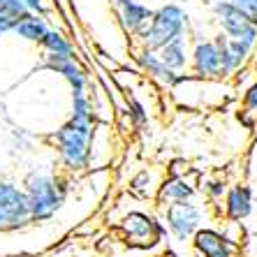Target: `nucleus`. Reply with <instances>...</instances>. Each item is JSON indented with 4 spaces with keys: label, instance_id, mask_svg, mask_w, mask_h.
I'll use <instances>...</instances> for the list:
<instances>
[{
    "label": "nucleus",
    "instance_id": "f257e3e1",
    "mask_svg": "<svg viewBox=\"0 0 257 257\" xmlns=\"http://www.w3.org/2000/svg\"><path fill=\"white\" fill-rule=\"evenodd\" d=\"M21 186L28 197L30 222H49L63 209L67 190H70V181L51 169L35 167L26 174Z\"/></svg>",
    "mask_w": 257,
    "mask_h": 257
},
{
    "label": "nucleus",
    "instance_id": "f03ea898",
    "mask_svg": "<svg viewBox=\"0 0 257 257\" xmlns=\"http://www.w3.org/2000/svg\"><path fill=\"white\" fill-rule=\"evenodd\" d=\"M93 130L95 125L77 123L67 118L56 130H51L49 142L54 146L58 165L65 174H81L90 169V144H93Z\"/></svg>",
    "mask_w": 257,
    "mask_h": 257
},
{
    "label": "nucleus",
    "instance_id": "7ed1b4c3",
    "mask_svg": "<svg viewBox=\"0 0 257 257\" xmlns=\"http://www.w3.org/2000/svg\"><path fill=\"white\" fill-rule=\"evenodd\" d=\"M190 33V14L186 7L176 5V3H167L153 10L149 26L139 33L137 42L142 49H153L160 51L165 44H169L176 37H183Z\"/></svg>",
    "mask_w": 257,
    "mask_h": 257
},
{
    "label": "nucleus",
    "instance_id": "20e7f679",
    "mask_svg": "<svg viewBox=\"0 0 257 257\" xmlns=\"http://www.w3.org/2000/svg\"><path fill=\"white\" fill-rule=\"evenodd\" d=\"M160 220L167 227V236L176 245L190 243L199 227H204L211 220V204H204L199 199H190V202H176L160 206Z\"/></svg>",
    "mask_w": 257,
    "mask_h": 257
},
{
    "label": "nucleus",
    "instance_id": "39448f33",
    "mask_svg": "<svg viewBox=\"0 0 257 257\" xmlns=\"http://www.w3.org/2000/svg\"><path fill=\"white\" fill-rule=\"evenodd\" d=\"M120 236L132 248H153L167 236V227L162 225L160 215L144 209H127L116 222Z\"/></svg>",
    "mask_w": 257,
    "mask_h": 257
},
{
    "label": "nucleus",
    "instance_id": "423d86ee",
    "mask_svg": "<svg viewBox=\"0 0 257 257\" xmlns=\"http://www.w3.org/2000/svg\"><path fill=\"white\" fill-rule=\"evenodd\" d=\"M0 220L5 232L26 229L30 225L28 197L21 183L10 179H0Z\"/></svg>",
    "mask_w": 257,
    "mask_h": 257
},
{
    "label": "nucleus",
    "instance_id": "0eeeda50",
    "mask_svg": "<svg viewBox=\"0 0 257 257\" xmlns=\"http://www.w3.org/2000/svg\"><path fill=\"white\" fill-rule=\"evenodd\" d=\"M211 12H213V21L218 26V30L225 37L257 49V26L250 24L229 0H215Z\"/></svg>",
    "mask_w": 257,
    "mask_h": 257
},
{
    "label": "nucleus",
    "instance_id": "6e6552de",
    "mask_svg": "<svg viewBox=\"0 0 257 257\" xmlns=\"http://www.w3.org/2000/svg\"><path fill=\"white\" fill-rule=\"evenodd\" d=\"M192 77L197 79H215V81H227L222 74V58L220 49L213 42V37H202L195 40L190 49V67Z\"/></svg>",
    "mask_w": 257,
    "mask_h": 257
},
{
    "label": "nucleus",
    "instance_id": "1a4fd4ad",
    "mask_svg": "<svg viewBox=\"0 0 257 257\" xmlns=\"http://www.w3.org/2000/svg\"><path fill=\"white\" fill-rule=\"evenodd\" d=\"M190 243L199 257H239L241 250L239 241L229 239L220 227H211V225L199 227Z\"/></svg>",
    "mask_w": 257,
    "mask_h": 257
},
{
    "label": "nucleus",
    "instance_id": "9d476101",
    "mask_svg": "<svg viewBox=\"0 0 257 257\" xmlns=\"http://www.w3.org/2000/svg\"><path fill=\"white\" fill-rule=\"evenodd\" d=\"M199 174L192 169L190 174H181V176H165V181L160 183L158 190L156 204L158 206H167V204H176V202H190V199H199L202 192L197 186Z\"/></svg>",
    "mask_w": 257,
    "mask_h": 257
},
{
    "label": "nucleus",
    "instance_id": "9b49d317",
    "mask_svg": "<svg viewBox=\"0 0 257 257\" xmlns=\"http://www.w3.org/2000/svg\"><path fill=\"white\" fill-rule=\"evenodd\" d=\"M255 211V192L248 183H232L227 186V192L220 204V215L229 222H243L248 220Z\"/></svg>",
    "mask_w": 257,
    "mask_h": 257
},
{
    "label": "nucleus",
    "instance_id": "f8f14e48",
    "mask_svg": "<svg viewBox=\"0 0 257 257\" xmlns=\"http://www.w3.org/2000/svg\"><path fill=\"white\" fill-rule=\"evenodd\" d=\"M111 7H114V14L120 30L125 35L135 37V40L149 26L151 17H153V10L144 0H111Z\"/></svg>",
    "mask_w": 257,
    "mask_h": 257
},
{
    "label": "nucleus",
    "instance_id": "ddd939ff",
    "mask_svg": "<svg viewBox=\"0 0 257 257\" xmlns=\"http://www.w3.org/2000/svg\"><path fill=\"white\" fill-rule=\"evenodd\" d=\"M213 42L218 44V49H220V58H222V74H225V79H232L234 74L239 70H243V67H248L252 63V56H255V49L248 47V44L243 42H236V40H229V37H225L218 30V33H213Z\"/></svg>",
    "mask_w": 257,
    "mask_h": 257
},
{
    "label": "nucleus",
    "instance_id": "4468645a",
    "mask_svg": "<svg viewBox=\"0 0 257 257\" xmlns=\"http://www.w3.org/2000/svg\"><path fill=\"white\" fill-rule=\"evenodd\" d=\"M42 67L49 72H54V74H58L60 79H65L72 90H88V86H90L88 70L81 65V60H79L77 56H74V58H65V56L44 54Z\"/></svg>",
    "mask_w": 257,
    "mask_h": 257
},
{
    "label": "nucleus",
    "instance_id": "2eb2a0df",
    "mask_svg": "<svg viewBox=\"0 0 257 257\" xmlns=\"http://www.w3.org/2000/svg\"><path fill=\"white\" fill-rule=\"evenodd\" d=\"M135 60H137V67L142 72L144 77H149V81L158 86L162 90H172L174 84H176V79H179V72L169 70L165 63H162L160 54L153 51V49H137V54H135Z\"/></svg>",
    "mask_w": 257,
    "mask_h": 257
},
{
    "label": "nucleus",
    "instance_id": "dca6fc26",
    "mask_svg": "<svg viewBox=\"0 0 257 257\" xmlns=\"http://www.w3.org/2000/svg\"><path fill=\"white\" fill-rule=\"evenodd\" d=\"M167 176V169L158 167V165H151V167H142L130 176L127 181V192L137 199H151L156 202L158 190H160V183Z\"/></svg>",
    "mask_w": 257,
    "mask_h": 257
},
{
    "label": "nucleus",
    "instance_id": "f3484780",
    "mask_svg": "<svg viewBox=\"0 0 257 257\" xmlns=\"http://www.w3.org/2000/svg\"><path fill=\"white\" fill-rule=\"evenodd\" d=\"M190 37L183 35V37H176V40H172L169 44H165V47L158 51L162 58V63L169 67V70L174 72H188V67H190Z\"/></svg>",
    "mask_w": 257,
    "mask_h": 257
},
{
    "label": "nucleus",
    "instance_id": "a211bd4d",
    "mask_svg": "<svg viewBox=\"0 0 257 257\" xmlns=\"http://www.w3.org/2000/svg\"><path fill=\"white\" fill-rule=\"evenodd\" d=\"M51 24L47 21V17H40V14H33V12H26L24 17L17 21L14 26L12 35L24 40V42H30V44H40L42 37L49 33Z\"/></svg>",
    "mask_w": 257,
    "mask_h": 257
},
{
    "label": "nucleus",
    "instance_id": "6ab92c4d",
    "mask_svg": "<svg viewBox=\"0 0 257 257\" xmlns=\"http://www.w3.org/2000/svg\"><path fill=\"white\" fill-rule=\"evenodd\" d=\"M37 47L42 49L44 54L49 56H65V58H74L77 56V49H74V42H72L70 37L58 28H49V33L42 37V42L37 44Z\"/></svg>",
    "mask_w": 257,
    "mask_h": 257
},
{
    "label": "nucleus",
    "instance_id": "aec40b11",
    "mask_svg": "<svg viewBox=\"0 0 257 257\" xmlns=\"http://www.w3.org/2000/svg\"><path fill=\"white\" fill-rule=\"evenodd\" d=\"M239 102H241V107H239L236 118H239L248 130H255V125H257V77L241 90Z\"/></svg>",
    "mask_w": 257,
    "mask_h": 257
},
{
    "label": "nucleus",
    "instance_id": "412c9836",
    "mask_svg": "<svg viewBox=\"0 0 257 257\" xmlns=\"http://www.w3.org/2000/svg\"><path fill=\"white\" fill-rule=\"evenodd\" d=\"M123 114L127 116V120H130V125L135 127L137 132H144L146 127H149V107L144 104L142 100H139L137 95H130L127 93V102H125V111Z\"/></svg>",
    "mask_w": 257,
    "mask_h": 257
},
{
    "label": "nucleus",
    "instance_id": "4be33fe9",
    "mask_svg": "<svg viewBox=\"0 0 257 257\" xmlns=\"http://www.w3.org/2000/svg\"><path fill=\"white\" fill-rule=\"evenodd\" d=\"M197 186L211 206H218V202H222L225 192H227V181L220 179V176H199Z\"/></svg>",
    "mask_w": 257,
    "mask_h": 257
},
{
    "label": "nucleus",
    "instance_id": "5701e85b",
    "mask_svg": "<svg viewBox=\"0 0 257 257\" xmlns=\"http://www.w3.org/2000/svg\"><path fill=\"white\" fill-rule=\"evenodd\" d=\"M229 3H232L250 24L257 26V0H229Z\"/></svg>",
    "mask_w": 257,
    "mask_h": 257
},
{
    "label": "nucleus",
    "instance_id": "b1692460",
    "mask_svg": "<svg viewBox=\"0 0 257 257\" xmlns=\"http://www.w3.org/2000/svg\"><path fill=\"white\" fill-rule=\"evenodd\" d=\"M24 5H26V10H28V12L40 14V17H49V12H51L49 0H24Z\"/></svg>",
    "mask_w": 257,
    "mask_h": 257
},
{
    "label": "nucleus",
    "instance_id": "393cba45",
    "mask_svg": "<svg viewBox=\"0 0 257 257\" xmlns=\"http://www.w3.org/2000/svg\"><path fill=\"white\" fill-rule=\"evenodd\" d=\"M165 169H167L169 176H181V174H190L192 172V167L188 165L186 160H172Z\"/></svg>",
    "mask_w": 257,
    "mask_h": 257
},
{
    "label": "nucleus",
    "instance_id": "a878e982",
    "mask_svg": "<svg viewBox=\"0 0 257 257\" xmlns=\"http://www.w3.org/2000/svg\"><path fill=\"white\" fill-rule=\"evenodd\" d=\"M252 67H255V72H257V49H255V56H252V63H250Z\"/></svg>",
    "mask_w": 257,
    "mask_h": 257
},
{
    "label": "nucleus",
    "instance_id": "bb28decb",
    "mask_svg": "<svg viewBox=\"0 0 257 257\" xmlns=\"http://www.w3.org/2000/svg\"><path fill=\"white\" fill-rule=\"evenodd\" d=\"M0 232H5V227H3V220H0Z\"/></svg>",
    "mask_w": 257,
    "mask_h": 257
}]
</instances>
